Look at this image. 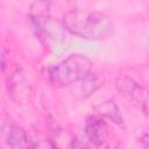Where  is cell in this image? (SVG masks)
<instances>
[{
    "label": "cell",
    "mask_w": 149,
    "mask_h": 149,
    "mask_svg": "<svg viewBox=\"0 0 149 149\" xmlns=\"http://www.w3.org/2000/svg\"><path fill=\"white\" fill-rule=\"evenodd\" d=\"M63 24L71 34L93 41L106 40L114 33L113 21L100 12L70 10L64 15Z\"/></svg>",
    "instance_id": "1"
},
{
    "label": "cell",
    "mask_w": 149,
    "mask_h": 149,
    "mask_svg": "<svg viewBox=\"0 0 149 149\" xmlns=\"http://www.w3.org/2000/svg\"><path fill=\"white\" fill-rule=\"evenodd\" d=\"M92 69V62L84 55L73 54L48 70L52 85L62 87L79 81Z\"/></svg>",
    "instance_id": "2"
},
{
    "label": "cell",
    "mask_w": 149,
    "mask_h": 149,
    "mask_svg": "<svg viewBox=\"0 0 149 149\" xmlns=\"http://www.w3.org/2000/svg\"><path fill=\"white\" fill-rule=\"evenodd\" d=\"M115 86L122 97H125L133 105L142 108L143 112L147 114L148 99H147L146 88H143L141 85H139L134 79L126 77V76L118 77L115 80Z\"/></svg>",
    "instance_id": "3"
},
{
    "label": "cell",
    "mask_w": 149,
    "mask_h": 149,
    "mask_svg": "<svg viewBox=\"0 0 149 149\" xmlns=\"http://www.w3.org/2000/svg\"><path fill=\"white\" fill-rule=\"evenodd\" d=\"M108 136L107 123L102 118L98 115H90L86 119L85 128H84V139L92 147L102 146Z\"/></svg>",
    "instance_id": "4"
},
{
    "label": "cell",
    "mask_w": 149,
    "mask_h": 149,
    "mask_svg": "<svg viewBox=\"0 0 149 149\" xmlns=\"http://www.w3.org/2000/svg\"><path fill=\"white\" fill-rule=\"evenodd\" d=\"M80 86H79V90H80V93H81V97L86 98L88 95H91L92 93H94L98 88H100L104 83H105V78L104 76H101L100 73H97V72H88L84 78H81L80 80Z\"/></svg>",
    "instance_id": "5"
},
{
    "label": "cell",
    "mask_w": 149,
    "mask_h": 149,
    "mask_svg": "<svg viewBox=\"0 0 149 149\" xmlns=\"http://www.w3.org/2000/svg\"><path fill=\"white\" fill-rule=\"evenodd\" d=\"M5 140L7 146L12 148H26L28 147V139L26 132L19 126H8L5 133Z\"/></svg>",
    "instance_id": "6"
},
{
    "label": "cell",
    "mask_w": 149,
    "mask_h": 149,
    "mask_svg": "<svg viewBox=\"0 0 149 149\" xmlns=\"http://www.w3.org/2000/svg\"><path fill=\"white\" fill-rule=\"evenodd\" d=\"M97 108H98V112H99L101 115H104V116L111 119L113 122L119 123V125L122 123V116L120 115L119 108H118L116 104H115L113 100L104 101V102H101Z\"/></svg>",
    "instance_id": "7"
},
{
    "label": "cell",
    "mask_w": 149,
    "mask_h": 149,
    "mask_svg": "<svg viewBox=\"0 0 149 149\" xmlns=\"http://www.w3.org/2000/svg\"><path fill=\"white\" fill-rule=\"evenodd\" d=\"M31 147H37V148H48V147H51V148H54L55 144L51 143L50 141H47V140H40V142H36V143L31 144Z\"/></svg>",
    "instance_id": "8"
}]
</instances>
